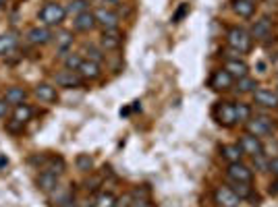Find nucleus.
<instances>
[{"instance_id": "obj_1", "label": "nucleus", "mask_w": 278, "mask_h": 207, "mask_svg": "<svg viewBox=\"0 0 278 207\" xmlns=\"http://www.w3.org/2000/svg\"><path fill=\"white\" fill-rule=\"evenodd\" d=\"M252 35H249L243 27H230L228 33H226V41L230 50H237L239 54H245L249 52V48H252Z\"/></svg>"}, {"instance_id": "obj_2", "label": "nucleus", "mask_w": 278, "mask_h": 207, "mask_svg": "<svg viewBox=\"0 0 278 207\" xmlns=\"http://www.w3.org/2000/svg\"><path fill=\"white\" fill-rule=\"evenodd\" d=\"M64 17H66V8L62 4H56V2H48L40 10V21L44 23L46 27L60 25L64 21Z\"/></svg>"}, {"instance_id": "obj_3", "label": "nucleus", "mask_w": 278, "mask_h": 207, "mask_svg": "<svg viewBox=\"0 0 278 207\" xmlns=\"http://www.w3.org/2000/svg\"><path fill=\"white\" fill-rule=\"evenodd\" d=\"M226 176L230 178L232 183H252L254 172H252V168H249V166H245L243 162H232V164H228Z\"/></svg>"}, {"instance_id": "obj_4", "label": "nucleus", "mask_w": 278, "mask_h": 207, "mask_svg": "<svg viewBox=\"0 0 278 207\" xmlns=\"http://www.w3.org/2000/svg\"><path fill=\"white\" fill-rule=\"evenodd\" d=\"M214 116L222 127H232L237 118H234V104L232 102H218V106L214 108Z\"/></svg>"}, {"instance_id": "obj_5", "label": "nucleus", "mask_w": 278, "mask_h": 207, "mask_svg": "<svg viewBox=\"0 0 278 207\" xmlns=\"http://www.w3.org/2000/svg\"><path fill=\"white\" fill-rule=\"evenodd\" d=\"M214 201H216L218 207H239V203H241L237 193H234L230 187H218L214 191Z\"/></svg>"}, {"instance_id": "obj_6", "label": "nucleus", "mask_w": 278, "mask_h": 207, "mask_svg": "<svg viewBox=\"0 0 278 207\" xmlns=\"http://www.w3.org/2000/svg\"><path fill=\"white\" fill-rule=\"evenodd\" d=\"M237 145L241 147L243 154L252 156V158H256V156H262V154H264V145H262V141H260V137H254V135H249V133L241 137Z\"/></svg>"}, {"instance_id": "obj_7", "label": "nucleus", "mask_w": 278, "mask_h": 207, "mask_svg": "<svg viewBox=\"0 0 278 207\" xmlns=\"http://www.w3.org/2000/svg\"><path fill=\"white\" fill-rule=\"evenodd\" d=\"M81 77L77 71H68V68H64V71L56 73L54 75V83H56L58 87H64V89H75V87H81Z\"/></svg>"}, {"instance_id": "obj_8", "label": "nucleus", "mask_w": 278, "mask_h": 207, "mask_svg": "<svg viewBox=\"0 0 278 207\" xmlns=\"http://www.w3.org/2000/svg\"><path fill=\"white\" fill-rule=\"evenodd\" d=\"M274 129V124L270 122V118H254V120H247V133L249 135H254V137H266L270 135Z\"/></svg>"}, {"instance_id": "obj_9", "label": "nucleus", "mask_w": 278, "mask_h": 207, "mask_svg": "<svg viewBox=\"0 0 278 207\" xmlns=\"http://www.w3.org/2000/svg\"><path fill=\"white\" fill-rule=\"evenodd\" d=\"M94 17H96V23L102 25L104 29H114V27H118V15H116V12H112L110 8H106V6L96 8Z\"/></svg>"}, {"instance_id": "obj_10", "label": "nucleus", "mask_w": 278, "mask_h": 207, "mask_svg": "<svg viewBox=\"0 0 278 207\" xmlns=\"http://www.w3.org/2000/svg\"><path fill=\"white\" fill-rule=\"evenodd\" d=\"M122 44V33L116 29H104L102 35H100V46L104 50H118Z\"/></svg>"}, {"instance_id": "obj_11", "label": "nucleus", "mask_w": 278, "mask_h": 207, "mask_svg": "<svg viewBox=\"0 0 278 207\" xmlns=\"http://www.w3.org/2000/svg\"><path fill=\"white\" fill-rule=\"evenodd\" d=\"M272 35V23L268 17H262L260 21L254 23L252 27V37H256L258 41H266Z\"/></svg>"}, {"instance_id": "obj_12", "label": "nucleus", "mask_w": 278, "mask_h": 207, "mask_svg": "<svg viewBox=\"0 0 278 207\" xmlns=\"http://www.w3.org/2000/svg\"><path fill=\"white\" fill-rule=\"evenodd\" d=\"M254 98H256V104L264 106V108H276L278 106V95L276 91H270L266 87H260L254 91Z\"/></svg>"}, {"instance_id": "obj_13", "label": "nucleus", "mask_w": 278, "mask_h": 207, "mask_svg": "<svg viewBox=\"0 0 278 207\" xmlns=\"http://www.w3.org/2000/svg\"><path fill=\"white\" fill-rule=\"evenodd\" d=\"M50 39H52V31L46 25L44 27H34V29H30V33H27V41L34 44V46H44Z\"/></svg>"}, {"instance_id": "obj_14", "label": "nucleus", "mask_w": 278, "mask_h": 207, "mask_svg": "<svg viewBox=\"0 0 278 207\" xmlns=\"http://www.w3.org/2000/svg\"><path fill=\"white\" fill-rule=\"evenodd\" d=\"M232 81H234V79L224 71V68H220V71H216V73L212 75L210 85H212V89H216V91H226V89L232 87Z\"/></svg>"}, {"instance_id": "obj_15", "label": "nucleus", "mask_w": 278, "mask_h": 207, "mask_svg": "<svg viewBox=\"0 0 278 207\" xmlns=\"http://www.w3.org/2000/svg\"><path fill=\"white\" fill-rule=\"evenodd\" d=\"M96 17H94V12H81V15H77L75 19H73V27L77 31H81V33H88V31H92V29H96Z\"/></svg>"}, {"instance_id": "obj_16", "label": "nucleus", "mask_w": 278, "mask_h": 207, "mask_svg": "<svg viewBox=\"0 0 278 207\" xmlns=\"http://www.w3.org/2000/svg\"><path fill=\"white\" fill-rule=\"evenodd\" d=\"M224 71L232 77V79H241L247 75L249 66L245 64V60H239V58H228L226 64H224Z\"/></svg>"}, {"instance_id": "obj_17", "label": "nucleus", "mask_w": 278, "mask_h": 207, "mask_svg": "<svg viewBox=\"0 0 278 207\" xmlns=\"http://www.w3.org/2000/svg\"><path fill=\"white\" fill-rule=\"evenodd\" d=\"M34 93H36V98H38V100L46 102V104H52V102H56V100H58V95H56V87L48 85V83H40V85H36Z\"/></svg>"}, {"instance_id": "obj_18", "label": "nucleus", "mask_w": 278, "mask_h": 207, "mask_svg": "<svg viewBox=\"0 0 278 207\" xmlns=\"http://www.w3.org/2000/svg\"><path fill=\"white\" fill-rule=\"evenodd\" d=\"M38 187L44 193H52L54 189H58V174H52V172L44 170L38 176Z\"/></svg>"}, {"instance_id": "obj_19", "label": "nucleus", "mask_w": 278, "mask_h": 207, "mask_svg": "<svg viewBox=\"0 0 278 207\" xmlns=\"http://www.w3.org/2000/svg\"><path fill=\"white\" fill-rule=\"evenodd\" d=\"M77 73L81 79H98L102 75V68L98 62H92V60H83L81 66L77 68Z\"/></svg>"}, {"instance_id": "obj_20", "label": "nucleus", "mask_w": 278, "mask_h": 207, "mask_svg": "<svg viewBox=\"0 0 278 207\" xmlns=\"http://www.w3.org/2000/svg\"><path fill=\"white\" fill-rule=\"evenodd\" d=\"M17 35L8 31V33H2L0 35V56H6V54H10L12 50L17 48Z\"/></svg>"}, {"instance_id": "obj_21", "label": "nucleus", "mask_w": 278, "mask_h": 207, "mask_svg": "<svg viewBox=\"0 0 278 207\" xmlns=\"http://www.w3.org/2000/svg\"><path fill=\"white\" fill-rule=\"evenodd\" d=\"M232 8H234V12H237L239 17L249 19V17L254 15L256 4H254V0H234V2H232Z\"/></svg>"}, {"instance_id": "obj_22", "label": "nucleus", "mask_w": 278, "mask_h": 207, "mask_svg": "<svg viewBox=\"0 0 278 207\" xmlns=\"http://www.w3.org/2000/svg\"><path fill=\"white\" fill-rule=\"evenodd\" d=\"M25 98H27V91H25L23 87H8V89H6V95H4L6 104H12V106L23 104Z\"/></svg>"}, {"instance_id": "obj_23", "label": "nucleus", "mask_w": 278, "mask_h": 207, "mask_svg": "<svg viewBox=\"0 0 278 207\" xmlns=\"http://www.w3.org/2000/svg\"><path fill=\"white\" fill-rule=\"evenodd\" d=\"M32 116H34V110L27 106V104H19V106H15V112H12V120L15 122H19L21 127L27 122V120H32Z\"/></svg>"}, {"instance_id": "obj_24", "label": "nucleus", "mask_w": 278, "mask_h": 207, "mask_svg": "<svg viewBox=\"0 0 278 207\" xmlns=\"http://www.w3.org/2000/svg\"><path fill=\"white\" fill-rule=\"evenodd\" d=\"M222 158L228 160V164H232V162H241L243 151H241L239 145H224V147H222Z\"/></svg>"}, {"instance_id": "obj_25", "label": "nucleus", "mask_w": 278, "mask_h": 207, "mask_svg": "<svg viewBox=\"0 0 278 207\" xmlns=\"http://www.w3.org/2000/svg\"><path fill=\"white\" fill-rule=\"evenodd\" d=\"M234 118H237V122H247L252 120V108H249V104H234Z\"/></svg>"}, {"instance_id": "obj_26", "label": "nucleus", "mask_w": 278, "mask_h": 207, "mask_svg": "<svg viewBox=\"0 0 278 207\" xmlns=\"http://www.w3.org/2000/svg\"><path fill=\"white\" fill-rule=\"evenodd\" d=\"M71 46H73V33L71 31H60L56 35V50L58 52H66Z\"/></svg>"}, {"instance_id": "obj_27", "label": "nucleus", "mask_w": 278, "mask_h": 207, "mask_svg": "<svg viewBox=\"0 0 278 207\" xmlns=\"http://www.w3.org/2000/svg\"><path fill=\"white\" fill-rule=\"evenodd\" d=\"M90 10V0H71V4L66 6V12L71 15H81V12H88Z\"/></svg>"}, {"instance_id": "obj_28", "label": "nucleus", "mask_w": 278, "mask_h": 207, "mask_svg": "<svg viewBox=\"0 0 278 207\" xmlns=\"http://www.w3.org/2000/svg\"><path fill=\"white\" fill-rule=\"evenodd\" d=\"M256 87H258L256 79H252L249 75H245V77L237 79V89H239L241 93H252V91H256Z\"/></svg>"}, {"instance_id": "obj_29", "label": "nucleus", "mask_w": 278, "mask_h": 207, "mask_svg": "<svg viewBox=\"0 0 278 207\" xmlns=\"http://www.w3.org/2000/svg\"><path fill=\"white\" fill-rule=\"evenodd\" d=\"M116 205V197L112 193H100L98 199L94 201V207H114Z\"/></svg>"}, {"instance_id": "obj_30", "label": "nucleus", "mask_w": 278, "mask_h": 207, "mask_svg": "<svg viewBox=\"0 0 278 207\" xmlns=\"http://www.w3.org/2000/svg\"><path fill=\"white\" fill-rule=\"evenodd\" d=\"M46 170L52 172V174H62L64 172V160L62 158H50L48 164H46Z\"/></svg>"}, {"instance_id": "obj_31", "label": "nucleus", "mask_w": 278, "mask_h": 207, "mask_svg": "<svg viewBox=\"0 0 278 207\" xmlns=\"http://www.w3.org/2000/svg\"><path fill=\"white\" fill-rule=\"evenodd\" d=\"M83 58H81V54H66L64 56V68H68V71H77V68L81 66Z\"/></svg>"}, {"instance_id": "obj_32", "label": "nucleus", "mask_w": 278, "mask_h": 207, "mask_svg": "<svg viewBox=\"0 0 278 207\" xmlns=\"http://www.w3.org/2000/svg\"><path fill=\"white\" fill-rule=\"evenodd\" d=\"M75 164H77V168H79L81 172H90V170L94 168V160H92L88 154H79L77 160H75Z\"/></svg>"}, {"instance_id": "obj_33", "label": "nucleus", "mask_w": 278, "mask_h": 207, "mask_svg": "<svg viewBox=\"0 0 278 207\" xmlns=\"http://www.w3.org/2000/svg\"><path fill=\"white\" fill-rule=\"evenodd\" d=\"M232 191L237 193V197L239 199H247V197H252V187H249V183H232Z\"/></svg>"}, {"instance_id": "obj_34", "label": "nucleus", "mask_w": 278, "mask_h": 207, "mask_svg": "<svg viewBox=\"0 0 278 207\" xmlns=\"http://www.w3.org/2000/svg\"><path fill=\"white\" fill-rule=\"evenodd\" d=\"M86 54H88V60H92V62H102L104 60V54L100 52V50H96L94 46H90V48H86Z\"/></svg>"}, {"instance_id": "obj_35", "label": "nucleus", "mask_w": 278, "mask_h": 207, "mask_svg": "<svg viewBox=\"0 0 278 207\" xmlns=\"http://www.w3.org/2000/svg\"><path fill=\"white\" fill-rule=\"evenodd\" d=\"M189 12V4H180L176 10H174V15H172V23H180L185 19V15Z\"/></svg>"}, {"instance_id": "obj_36", "label": "nucleus", "mask_w": 278, "mask_h": 207, "mask_svg": "<svg viewBox=\"0 0 278 207\" xmlns=\"http://www.w3.org/2000/svg\"><path fill=\"white\" fill-rule=\"evenodd\" d=\"M131 195H124V197H120V199H116V205L114 207H129L131 205Z\"/></svg>"}, {"instance_id": "obj_37", "label": "nucleus", "mask_w": 278, "mask_h": 207, "mask_svg": "<svg viewBox=\"0 0 278 207\" xmlns=\"http://www.w3.org/2000/svg\"><path fill=\"white\" fill-rule=\"evenodd\" d=\"M268 170H270L274 176H278V158H274V160L268 162Z\"/></svg>"}, {"instance_id": "obj_38", "label": "nucleus", "mask_w": 278, "mask_h": 207, "mask_svg": "<svg viewBox=\"0 0 278 207\" xmlns=\"http://www.w3.org/2000/svg\"><path fill=\"white\" fill-rule=\"evenodd\" d=\"M6 110H8L6 100H0V118H4V116H6Z\"/></svg>"}, {"instance_id": "obj_39", "label": "nucleus", "mask_w": 278, "mask_h": 207, "mask_svg": "<svg viewBox=\"0 0 278 207\" xmlns=\"http://www.w3.org/2000/svg\"><path fill=\"white\" fill-rule=\"evenodd\" d=\"M129 207H150V203L146 199H139V201H131Z\"/></svg>"}, {"instance_id": "obj_40", "label": "nucleus", "mask_w": 278, "mask_h": 207, "mask_svg": "<svg viewBox=\"0 0 278 207\" xmlns=\"http://www.w3.org/2000/svg\"><path fill=\"white\" fill-rule=\"evenodd\" d=\"M270 193H272V195H278V183H274V185L270 187Z\"/></svg>"}, {"instance_id": "obj_41", "label": "nucleus", "mask_w": 278, "mask_h": 207, "mask_svg": "<svg viewBox=\"0 0 278 207\" xmlns=\"http://www.w3.org/2000/svg\"><path fill=\"white\" fill-rule=\"evenodd\" d=\"M102 2H104V4H116L118 0H102Z\"/></svg>"}, {"instance_id": "obj_42", "label": "nucleus", "mask_w": 278, "mask_h": 207, "mask_svg": "<svg viewBox=\"0 0 278 207\" xmlns=\"http://www.w3.org/2000/svg\"><path fill=\"white\" fill-rule=\"evenodd\" d=\"M4 164H8V160L6 158H0V166H4Z\"/></svg>"}, {"instance_id": "obj_43", "label": "nucleus", "mask_w": 278, "mask_h": 207, "mask_svg": "<svg viewBox=\"0 0 278 207\" xmlns=\"http://www.w3.org/2000/svg\"><path fill=\"white\" fill-rule=\"evenodd\" d=\"M6 6V0H0V8H4Z\"/></svg>"}, {"instance_id": "obj_44", "label": "nucleus", "mask_w": 278, "mask_h": 207, "mask_svg": "<svg viewBox=\"0 0 278 207\" xmlns=\"http://www.w3.org/2000/svg\"><path fill=\"white\" fill-rule=\"evenodd\" d=\"M276 95H278V91H276Z\"/></svg>"}]
</instances>
